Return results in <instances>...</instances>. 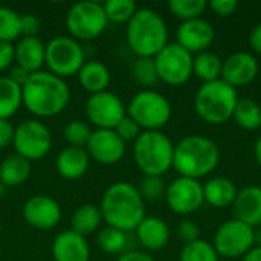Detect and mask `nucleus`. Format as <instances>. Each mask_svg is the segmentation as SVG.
<instances>
[{
    "label": "nucleus",
    "instance_id": "nucleus-9",
    "mask_svg": "<svg viewBox=\"0 0 261 261\" xmlns=\"http://www.w3.org/2000/svg\"><path fill=\"white\" fill-rule=\"evenodd\" d=\"M84 63L86 57L83 46L70 35H57L46 44L44 64L50 73L63 80L76 75Z\"/></svg>",
    "mask_w": 261,
    "mask_h": 261
},
{
    "label": "nucleus",
    "instance_id": "nucleus-37",
    "mask_svg": "<svg viewBox=\"0 0 261 261\" xmlns=\"http://www.w3.org/2000/svg\"><path fill=\"white\" fill-rule=\"evenodd\" d=\"M64 139L69 144V147H76V148H86L90 136H92V130L90 125L83 121V119H75L70 121L64 130H63Z\"/></svg>",
    "mask_w": 261,
    "mask_h": 261
},
{
    "label": "nucleus",
    "instance_id": "nucleus-40",
    "mask_svg": "<svg viewBox=\"0 0 261 261\" xmlns=\"http://www.w3.org/2000/svg\"><path fill=\"white\" fill-rule=\"evenodd\" d=\"M177 236L184 242V245H188L200 239V229L193 220H182L177 226Z\"/></svg>",
    "mask_w": 261,
    "mask_h": 261
},
{
    "label": "nucleus",
    "instance_id": "nucleus-35",
    "mask_svg": "<svg viewBox=\"0 0 261 261\" xmlns=\"http://www.w3.org/2000/svg\"><path fill=\"white\" fill-rule=\"evenodd\" d=\"M206 8H208L206 0H170L168 2L170 12L174 17L180 18L182 21L202 17Z\"/></svg>",
    "mask_w": 261,
    "mask_h": 261
},
{
    "label": "nucleus",
    "instance_id": "nucleus-25",
    "mask_svg": "<svg viewBox=\"0 0 261 261\" xmlns=\"http://www.w3.org/2000/svg\"><path fill=\"white\" fill-rule=\"evenodd\" d=\"M76 75H78L80 86L84 90H87L90 95L107 90V87L110 86V81H112L109 67L98 60L86 61Z\"/></svg>",
    "mask_w": 261,
    "mask_h": 261
},
{
    "label": "nucleus",
    "instance_id": "nucleus-46",
    "mask_svg": "<svg viewBox=\"0 0 261 261\" xmlns=\"http://www.w3.org/2000/svg\"><path fill=\"white\" fill-rule=\"evenodd\" d=\"M29 72H26L23 67H20V66H17V64H14V66H11V69H9V78L14 81V83H17L18 86H23L24 83H26V80L29 78Z\"/></svg>",
    "mask_w": 261,
    "mask_h": 261
},
{
    "label": "nucleus",
    "instance_id": "nucleus-16",
    "mask_svg": "<svg viewBox=\"0 0 261 261\" xmlns=\"http://www.w3.org/2000/svg\"><path fill=\"white\" fill-rule=\"evenodd\" d=\"M260 72V63L252 52L240 50L231 54L226 60H223L222 76L225 83L232 86L234 89L245 87L251 84Z\"/></svg>",
    "mask_w": 261,
    "mask_h": 261
},
{
    "label": "nucleus",
    "instance_id": "nucleus-33",
    "mask_svg": "<svg viewBox=\"0 0 261 261\" xmlns=\"http://www.w3.org/2000/svg\"><path fill=\"white\" fill-rule=\"evenodd\" d=\"M20 37H21V15L8 6H0V41L14 43Z\"/></svg>",
    "mask_w": 261,
    "mask_h": 261
},
{
    "label": "nucleus",
    "instance_id": "nucleus-41",
    "mask_svg": "<svg viewBox=\"0 0 261 261\" xmlns=\"http://www.w3.org/2000/svg\"><path fill=\"white\" fill-rule=\"evenodd\" d=\"M208 8L219 17H228L236 12L239 3L236 0H210Z\"/></svg>",
    "mask_w": 261,
    "mask_h": 261
},
{
    "label": "nucleus",
    "instance_id": "nucleus-22",
    "mask_svg": "<svg viewBox=\"0 0 261 261\" xmlns=\"http://www.w3.org/2000/svg\"><path fill=\"white\" fill-rule=\"evenodd\" d=\"M139 245L147 251H161L170 242V228L164 219L158 216H145L144 220L135 229Z\"/></svg>",
    "mask_w": 261,
    "mask_h": 261
},
{
    "label": "nucleus",
    "instance_id": "nucleus-42",
    "mask_svg": "<svg viewBox=\"0 0 261 261\" xmlns=\"http://www.w3.org/2000/svg\"><path fill=\"white\" fill-rule=\"evenodd\" d=\"M41 29L40 18L34 14L21 15V37H37Z\"/></svg>",
    "mask_w": 261,
    "mask_h": 261
},
{
    "label": "nucleus",
    "instance_id": "nucleus-51",
    "mask_svg": "<svg viewBox=\"0 0 261 261\" xmlns=\"http://www.w3.org/2000/svg\"><path fill=\"white\" fill-rule=\"evenodd\" d=\"M260 109H261V102H260Z\"/></svg>",
    "mask_w": 261,
    "mask_h": 261
},
{
    "label": "nucleus",
    "instance_id": "nucleus-29",
    "mask_svg": "<svg viewBox=\"0 0 261 261\" xmlns=\"http://www.w3.org/2000/svg\"><path fill=\"white\" fill-rule=\"evenodd\" d=\"M223 60L213 50H203L196 54L193 58V75H196L202 83H210L220 80Z\"/></svg>",
    "mask_w": 261,
    "mask_h": 261
},
{
    "label": "nucleus",
    "instance_id": "nucleus-44",
    "mask_svg": "<svg viewBox=\"0 0 261 261\" xmlns=\"http://www.w3.org/2000/svg\"><path fill=\"white\" fill-rule=\"evenodd\" d=\"M14 63V44L0 41V72L11 69Z\"/></svg>",
    "mask_w": 261,
    "mask_h": 261
},
{
    "label": "nucleus",
    "instance_id": "nucleus-19",
    "mask_svg": "<svg viewBox=\"0 0 261 261\" xmlns=\"http://www.w3.org/2000/svg\"><path fill=\"white\" fill-rule=\"evenodd\" d=\"M52 257L55 261H89L90 246L86 237L67 229L54 239Z\"/></svg>",
    "mask_w": 261,
    "mask_h": 261
},
{
    "label": "nucleus",
    "instance_id": "nucleus-45",
    "mask_svg": "<svg viewBox=\"0 0 261 261\" xmlns=\"http://www.w3.org/2000/svg\"><path fill=\"white\" fill-rule=\"evenodd\" d=\"M116 261H156L148 252L144 251H128L118 257Z\"/></svg>",
    "mask_w": 261,
    "mask_h": 261
},
{
    "label": "nucleus",
    "instance_id": "nucleus-17",
    "mask_svg": "<svg viewBox=\"0 0 261 261\" xmlns=\"http://www.w3.org/2000/svg\"><path fill=\"white\" fill-rule=\"evenodd\" d=\"M176 43L187 49L190 54H200L208 50L214 43L216 31L214 26L203 17L180 21L176 31Z\"/></svg>",
    "mask_w": 261,
    "mask_h": 261
},
{
    "label": "nucleus",
    "instance_id": "nucleus-21",
    "mask_svg": "<svg viewBox=\"0 0 261 261\" xmlns=\"http://www.w3.org/2000/svg\"><path fill=\"white\" fill-rule=\"evenodd\" d=\"M46 61V44L38 37H20L14 44V63L29 73L41 70Z\"/></svg>",
    "mask_w": 261,
    "mask_h": 261
},
{
    "label": "nucleus",
    "instance_id": "nucleus-52",
    "mask_svg": "<svg viewBox=\"0 0 261 261\" xmlns=\"http://www.w3.org/2000/svg\"><path fill=\"white\" fill-rule=\"evenodd\" d=\"M0 6H2V5H0Z\"/></svg>",
    "mask_w": 261,
    "mask_h": 261
},
{
    "label": "nucleus",
    "instance_id": "nucleus-2",
    "mask_svg": "<svg viewBox=\"0 0 261 261\" xmlns=\"http://www.w3.org/2000/svg\"><path fill=\"white\" fill-rule=\"evenodd\" d=\"M99 211L107 226L132 232L147 216L145 200L130 182H115L102 194Z\"/></svg>",
    "mask_w": 261,
    "mask_h": 261
},
{
    "label": "nucleus",
    "instance_id": "nucleus-38",
    "mask_svg": "<svg viewBox=\"0 0 261 261\" xmlns=\"http://www.w3.org/2000/svg\"><path fill=\"white\" fill-rule=\"evenodd\" d=\"M167 185L161 176H144L139 182L138 191L145 202H158L165 197Z\"/></svg>",
    "mask_w": 261,
    "mask_h": 261
},
{
    "label": "nucleus",
    "instance_id": "nucleus-8",
    "mask_svg": "<svg viewBox=\"0 0 261 261\" xmlns=\"http://www.w3.org/2000/svg\"><path fill=\"white\" fill-rule=\"evenodd\" d=\"M109 20L102 3L83 0L73 3L66 15V28L76 41H90L98 38L107 28Z\"/></svg>",
    "mask_w": 261,
    "mask_h": 261
},
{
    "label": "nucleus",
    "instance_id": "nucleus-32",
    "mask_svg": "<svg viewBox=\"0 0 261 261\" xmlns=\"http://www.w3.org/2000/svg\"><path fill=\"white\" fill-rule=\"evenodd\" d=\"M96 242L102 252L110 254V255H121L124 254L128 245V237H127V232L121 229L106 226L104 229L99 231Z\"/></svg>",
    "mask_w": 261,
    "mask_h": 261
},
{
    "label": "nucleus",
    "instance_id": "nucleus-1",
    "mask_svg": "<svg viewBox=\"0 0 261 261\" xmlns=\"http://www.w3.org/2000/svg\"><path fill=\"white\" fill-rule=\"evenodd\" d=\"M23 106L37 118H52L61 113L70 101L66 81L49 70L31 73L21 86Z\"/></svg>",
    "mask_w": 261,
    "mask_h": 261
},
{
    "label": "nucleus",
    "instance_id": "nucleus-24",
    "mask_svg": "<svg viewBox=\"0 0 261 261\" xmlns=\"http://www.w3.org/2000/svg\"><path fill=\"white\" fill-rule=\"evenodd\" d=\"M239 193L237 185L225 177V176H216L208 179L203 184V197L205 202L214 208H226L232 206L236 196Z\"/></svg>",
    "mask_w": 261,
    "mask_h": 261
},
{
    "label": "nucleus",
    "instance_id": "nucleus-47",
    "mask_svg": "<svg viewBox=\"0 0 261 261\" xmlns=\"http://www.w3.org/2000/svg\"><path fill=\"white\" fill-rule=\"evenodd\" d=\"M249 46L255 54H261V21L254 26L249 34Z\"/></svg>",
    "mask_w": 261,
    "mask_h": 261
},
{
    "label": "nucleus",
    "instance_id": "nucleus-4",
    "mask_svg": "<svg viewBox=\"0 0 261 261\" xmlns=\"http://www.w3.org/2000/svg\"><path fill=\"white\" fill-rule=\"evenodd\" d=\"M125 38L136 57L154 58L170 43L164 17L151 8H138L127 23Z\"/></svg>",
    "mask_w": 261,
    "mask_h": 261
},
{
    "label": "nucleus",
    "instance_id": "nucleus-49",
    "mask_svg": "<svg viewBox=\"0 0 261 261\" xmlns=\"http://www.w3.org/2000/svg\"><path fill=\"white\" fill-rule=\"evenodd\" d=\"M254 156H255L257 164L261 167V135L257 138V141L254 144Z\"/></svg>",
    "mask_w": 261,
    "mask_h": 261
},
{
    "label": "nucleus",
    "instance_id": "nucleus-11",
    "mask_svg": "<svg viewBox=\"0 0 261 261\" xmlns=\"http://www.w3.org/2000/svg\"><path fill=\"white\" fill-rule=\"evenodd\" d=\"M12 145L15 153L26 161H40L52 148V135L41 121L28 119L15 127Z\"/></svg>",
    "mask_w": 261,
    "mask_h": 261
},
{
    "label": "nucleus",
    "instance_id": "nucleus-13",
    "mask_svg": "<svg viewBox=\"0 0 261 261\" xmlns=\"http://www.w3.org/2000/svg\"><path fill=\"white\" fill-rule=\"evenodd\" d=\"M167 206L179 216H188L196 213L205 203L203 184L197 179L177 176L165 190Z\"/></svg>",
    "mask_w": 261,
    "mask_h": 261
},
{
    "label": "nucleus",
    "instance_id": "nucleus-27",
    "mask_svg": "<svg viewBox=\"0 0 261 261\" xmlns=\"http://www.w3.org/2000/svg\"><path fill=\"white\" fill-rule=\"evenodd\" d=\"M102 223L99 206L93 203H84L76 208L70 219V229L83 237L93 234Z\"/></svg>",
    "mask_w": 261,
    "mask_h": 261
},
{
    "label": "nucleus",
    "instance_id": "nucleus-43",
    "mask_svg": "<svg viewBox=\"0 0 261 261\" xmlns=\"http://www.w3.org/2000/svg\"><path fill=\"white\" fill-rule=\"evenodd\" d=\"M15 127L9 119H0V150L9 147L14 142Z\"/></svg>",
    "mask_w": 261,
    "mask_h": 261
},
{
    "label": "nucleus",
    "instance_id": "nucleus-20",
    "mask_svg": "<svg viewBox=\"0 0 261 261\" xmlns=\"http://www.w3.org/2000/svg\"><path fill=\"white\" fill-rule=\"evenodd\" d=\"M234 219L252 226H261V187L249 185L239 190L232 203Z\"/></svg>",
    "mask_w": 261,
    "mask_h": 261
},
{
    "label": "nucleus",
    "instance_id": "nucleus-36",
    "mask_svg": "<svg viewBox=\"0 0 261 261\" xmlns=\"http://www.w3.org/2000/svg\"><path fill=\"white\" fill-rule=\"evenodd\" d=\"M102 6L107 20L118 24L128 23L138 11V6L133 0H107L102 3Z\"/></svg>",
    "mask_w": 261,
    "mask_h": 261
},
{
    "label": "nucleus",
    "instance_id": "nucleus-5",
    "mask_svg": "<svg viewBox=\"0 0 261 261\" xmlns=\"http://www.w3.org/2000/svg\"><path fill=\"white\" fill-rule=\"evenodd\" d=\"M239 98L237 89L223 80L202 83L194 95V110L202 121L220 125L232 118Z\"/></svg>",
    "mask_w": 261,
    "mask_h": 261
},
{
    "label": "nucleus",
    "instance_id": "nucleus-39",
    "mask_svg": "<svg viewBox=\"0 0 261 261\" xmlns=\"http://www.w3.org/2000/svg\"><path fill=\"white\" fill-rule=\"evenodd\" d=\"M115 132L127 144V142H135L139 138V135L142 133V128L128 115H125L121 119V122L115 127Z\"/></svg>",
    "mask_w": 261,
    "mask_h": 261
},
{
    "label": "nucleus",
    "instance_id": "nucleus-6",
    "mask_svg": "<svg viewBox=\"0 0 261 261\" xmlns=\"http://www.w3.org/2000/svg\"><path fill=\"white\" fill-rule=\"evenodd\" d=\"M174 144L162 130H145L133 142V158L144 176H164L173 168Z\"/></svg>",
    "mask_w": 261,
    "mask_h": 261
},
{
    "label": "nucleus",
    "instance_id": "nucleus-48",
    "mask_svg": "<svg viewBox=\"0 0 261 261\" xmlns=\"http://www.w3.org/2000/svg\"><path fill=\"white\" fill-rule=\"evenodd\" d=\"M242 261H261V248H254V249H251L243 258Z\"/></svg>",
    "mask_w": 261,
    "mask_h": 261
},
{
    "label": "nucleus",
    "instance_id": "nucleus-34",
    "mask_svg": "<svg viewBox=\"0 0 261 261\" xmlns=\"http://www.w3.org/2000/svg\"><path fill=\"white\" fill-rule=\"evenodd\" d=\"M220 257L216 252L213 243L206 240H196L193 243L184 245L179 261H219Z\"/></svg>",
    "mask_w": 261,
    "mask_h": 261
},
{
    "label": "nucleus",
    "instance_id": "nucleus-30",
    "mask_svg": "<svg viewBox=\"0 0 261 261\" xmlns=\"http://www.w3.org/2000/svg\"><path fill=\"white\" fill-rule=\"evenodd\" d=\"M232 119L243 130H248V132L258 130L261 127L260 102H257L255 99L249 96L239 98V102L232 113Z\"/></svg>",
    "mask_w": 261,
    "mask_h": 261
},
{
    "label": "nucleus",
    "instance_id": "nucleus-23",
    "mask_svg": "<svg viewBox=\"0 0 261 261\" xmlns=\"http://www.w3.org/2000/svg\"><path fill=\"white\" fill-rule=\"evenodd\" d=\"M90 165V158L86 148L76 147H66L63 148L55 159V170L57 173L67 180H76L83 177Z\"/></svg>",
    "mask_w": 261,
    "mask_h": 261
},
{
    "label": "nucleus",
    "instance_id": "nucleus-50",
    "mask_svg": "<svg viewBox=\"0 0 261 261\" xmlns=\"http://www.w3.org/2000/svg\"><path fill=\"white\" fill-rule=\"evenodd\" d=\"M254 243L257 248H261V226L254 229Z\"/></svg>",
    "mask_w": 261,
    "mask_h": 261
},
{
    "label": "nucleus",
    "instance_id": "nucleus-14",
    "mask_svg": "<svg viewBox=\"0 0 261 261\" xmlns=\"http://www.w3.org/2000/svg\"><path fill=\"white\" fill-rule=\"evenodd\" d=\"M86 115L89 122H92L96 128L115 130V127L127 115V107L116 93L104 90L87 98Z\"/></svg>",
    "mask_w": 261,
    "mask_h": 261
},
{
    "label": "nucleus",
    "instance_id": "nucleus-10",
    "mask_svg": "<svg viewBox=\"0 0 261 261\" xmlns=\"http://www.w3.org/2000/svg\"><path fill=\"white\" fill-rule=\"evenodd\" d=\"M211 243L219 257L229 260L243 258L255 248L254 228L237 219L226 220L216 229Z\"/></svg>",
    "mask_w": 261,
    "mask_h": 261
},
{
    "label": "nucleus",
    "instance_id": "nucleus-15",
    "mask_svg": "<svg viewBox=\"0 0 261 261\" xmlns=\"http://www.w3.org/2000/svg\"><path fill=\"white\" fill-rule=\"evenodd\" d=\"M127 150V144L118 136L115 130L96 128L92 132V136L86 145V151L90 161H95L101 165L118 164Z\"/></svg>",
    "mask_w": 261,
    "mask_h": 261
},
{
    "label": "nucleus",
    "instance_id": "nucleus-28",
    "mask_svg": "<svg viewBox=\"0 0 261 261\" xmlns=\"http://www.w3.org/2000/svg\"><path fill=\"white\" fill-rule=\"evenodd\" d=\"M21 106V86L14 83L8 75L0 76V119L12 118Z\"/></svg>",
    "mask_w": 261,
    "mask_h": 261
},
{
    "label": "nucleus",
    "instance_id": "nucleus-26",
    "mask_svg": "<svg viewBox=\"0 0 261 261\" xmlns=\"http://www.w3.org/2000/svg\"><path fill=\"white\" fill-rule=\"evenodd\" d=\"M31 176V162L24 158L11 154L0 164V184L5 188H14L23 185Z\"/></svg>",
    "mask_w": 261,
    "mask_h": 261
},
{
    "label": "nucleus",
    "instance_id": "nucleus-7",
    "mask_svg": "<svg viewBox=\"0 0 261 261\" xmlns=\"http://www.w3.org/2000/svg\"><path fill=\"white\" fill-rule=\"evenodd\" d=\"M171 113L173 109L168 98L153 89L139 90L127 106V115L142 128V132L162 130L168 124Z\"/></svg>",
    "mask_w": 261,
    "mask_h": 261
},
{
    "label": "nucleus",
    "instance_id": "nucleus-3",
    "mask_svg": "<svg viewBox=\"0 0 261 261\" xmlns=\"http://www.w3.org/2000/svg\"><path fill=\"white\" fill-rule=\"evenodd\" d=\"M220 162L219 145L208 136L188 135L174 144L173 168L179 176L200 180L211 174Z\"/></svg>",
    "mask_w": 261,
    "mask_h": 261
},
{
    "label": "nucleus",
    "instance_id": "nucleus-31",
    "mask_svg": "<svg viewBox=\"0 0 261 261\" xmlns=\"http://www.w3.org/2000/svg\"><path fill=\"white\" fill-rule=\"evenodd\" d=\"M130 72L133 80L144 89H151L161 81L154 58L151 57H136V60L130 67Z\"/></svg>",
    "mask_w": 261,
    "mask_h": 261
},
{
    "label": "nucleus",
    "instance_id": "nucleus-12",
    "mask_svg": "<svg viewBox=\"0 0 261 261\" xmlns=\"http://www.w3.org/2000/svg\"><path fill=\"white\" fill-rule=\"evenodd\" d=\"M193 58L194 55L176 41L168 43L154 57L159 80L170 86H184L193 76Z\"/></svg>",
    "mask_w": 261,
    "mask_h": 261
},
{
    "label": "nucleus",
    "instance_id": "nucleus-18",
    "mask_svg": "<svg viewBox=\"0 0 261 261\" xmlns=\"http://www.w3.org/2000/svg\"><path fill=\"white\" fill-rule=\"evenodd\" d=\"M23 217L26 223L40 231L54 229L61 220V208L57 200L49 196L38 194L28 199L23 205Z\"/></svg>",
    "mask_w": 261,
    "mask_h": 261
}]
</instances>
